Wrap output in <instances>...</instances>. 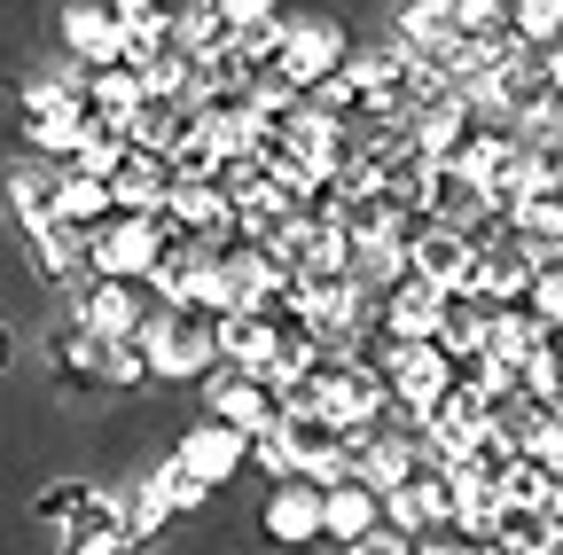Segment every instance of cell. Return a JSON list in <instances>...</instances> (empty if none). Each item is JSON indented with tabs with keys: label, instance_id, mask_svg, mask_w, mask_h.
Listing matches in <instances>:
<instances>
[{
	"label": "cell",
	"instance_id": "cell-1",
	"mask_svg": "<svg viewBox=\"0 0 563 555\" xmlns=\"http://www.w3.org/2000/svg\"><path fill=\"white\" fill-rule=\"evenodd\" d=\"M141 336H150V360H157V376H196L203 384V368L220 360V306H203V298H180V306H150V321H141Z\"/></svg>",
	"mask_w": 563,
	"mask_h": 555
},
{
	"label": "cell",
	"instance_id": "cell-2",
	"mask_svg": "<svg viewBox=\"0 0 563 555\" xmlns=\"http://www.w3.org/2000/svg\"><path fill=\"white\" fill-rule=\"evenodd\" d=\"M384 524L391 532H439V524H454V462H439L431 446H422L415 462H407V477L384 493Z\"/></svg>",
	"mask_w": 563,
	"mask_h": 555
},
{
	"label": "cell",
	"instance_id": "cell-3",
	"mask_svg": "<svg viewBox=\"0 0 563 555\" xmlns=\"http://www.w3.org/2000/svg\"><path fill=\"white\" fill-rule=\"evenodd\" d=\"M203 399H211V414H220V423H235L243 439L274 431L282 414H290V399H282L274 376H258V368H228V360H211V368H203Z\"/></svg>",
	"mask_w": 563,
	"mask_h": 555
},
{
	"label": "cell",
	"instance_id": "cell-4",
	"mask_svg": "<svg viewBox=\"0 0 563 555\" xmlns=\"http://www.w3.org/2000/svg\"><path fill=\"white\" fill-rule=\"evenodd\" d=\"M165 235H173L165 212H110L95 227V274H110V282H150Z\"/></svg>",
	"mask_w": 563,
	"mask_h": 555
},
{
	"label": "cell",
	"instance_id": "cell-5",
	"mask_svg": "<svg viewBox=\"0 0 563 555\" xmlns=\"http://www.w3.org/2000/svg\"><path fill=\"white\" fill-rule=\"evenodd\" d=\"M70 321H79L87 336H133L141 321H150V306H141L133 282H110V274H87V282H70Z\"/></svg>",
	"mask_w": 563,
	"mask_h": 555
},
{
	"label": "cell",
	"instance_id": "cell-6",
	"mask_svg": "<svg viewBox=\"0 0 563 555\" xmlns=\"http://www.w3.org/2000/svg\"><path fill=\"white\" fill-rule=\"evenodd\" d=\"M79 125H87V95L79 87H32V102H24V142H32V157H70V142H79Z\"/></svg>",
	"mask_w": 563,
	"mask_h": 555
},
{
	"label": "cell",
	"instance_id": "cell-7",
	"mask_svg": "<svg viewBox=\"0 0 563 555\" xmlns=\"http://www.w3.org/2000/svg\"><path fill=\"white\" fill-rule=\"evenodd\" d=\"M407 266L422 274V282L454 290V282H470L477 251H470V235H462L454 220H415V235H407Z\"/></svg>",
	"mask_w": 563,
	"mask_h": 555
},
{
	"label": "cell",
	"instance_id": "cell-8",
	"mask_svg": "<svg viewBox=\"0 0 563 555\" xmlns=\"http://www.w3.org/2000/svg\"><path fill=\"white\" fill-rule=\"evenodd\" d=\"M485 118L470 110V95H431L415 118H407V133H415V149L431 157V165H446V157H462L470 149V133H477Z\"/></svg>",
	"mask_w": 563,
	"mask_h": 555
},
{
	"label": "cell",
	"instance_id": "cell-9",
	"mask_svg": "<svg viewBox=\"0 0 563 555\" xmlns=\"http://www.w3.org/2000/svg\"><path fill=\"white\" fill-rule=\"evenodd\" d=\"M439 298H446V290H439V282H422V274L407 266L399 282L376 298V313H384V329H391L399 344H439Z\"/></svg>",
	"mask_w": 563,
	"mask_h": 555
},
{
	"label": "cell",
	"instance_id": "cell-10",
	"mask_svg": "<svg viewBox=\"0 0 563 555\" xmlns=\"http://www.w3.org/2000/svg\"><path fill=\"white\" fill-rule=\"evenodd\" d=\"M258 524H266V540H282V547H313V540H321V485H313V477H274Z\"/></svg>",
	"mask_w": 563,
	"mask_h": 555
},
{
	"label": "cell",
	"instance_id": "cell-11",
	"mask_svg": "<svg viewBox=\"0 0 563 555\" xmlns=\"http://www.w3.org/2000/svg\"><path fill=\"white\" fill-rule=\"evenodd\" d=\"M454 40H462V9L454 0H407L399 9V55H415V63H439L454 55Z\"/></svg>",
	"mask_w": 563,
	"mask_h": 555
},
{
	"label": "cell",
	"instance_id": "cell-12",
	"mask_svg": "<svg viewBox=\"0 0 563 555\" xmlns=\"http://www.w3.org/2000/svg\"><path fill=\"white\" fill-rule=\"evenodd\" d=\"M63 47L79 55L87 71L118 63V55H125V24H118V9H110V0H70V9H63Z\"/></svg>",
	"mask_w": 563,
	"mask_h": 555
},
{
	"label": "cell",
	"instance_id": "cell-13",
	"mask_svg": "<svg viewBox=\"0 0 563 555\" xmlns=\"http://www.w3.org/2000/svg\"><path fill=\"white\" fill-rule=\"evenodd\" d=\"M0 196H9V212H16V220H24V235H32L40 220H55V212H63V165H55V157L9 165V173H0Z\"/></svg>",
	"mask_w": 563,
	"mask_h": 555
},
{
	"label": "cell",
	"instance_id": "cell-14",
	"mask_svg": "<svg viewBox=\"0 0 563 555\" xmlns=\"http://www.w3.org/2000/svg\"><path fill=\"white\" fill-rule=\"evenodd\" d=\"M384 524V493L368 477H336V485H321V532H336L344 547L352 540H368Z\"/></svg>",
	"mask_w": 563,
	"mask_h": 555
},
{
	"label": "cell",
	"instance_id": "cell-15",
	"mask_svg": "<svg viewBox=\"0 0 563 555\" xmlns=\"http://www.w3.org/2000/svg\"><path fill=\"white\" fill-rule=\"evenodd\" d=\"M63 555H133V532H125V501L118 493H95L79 517L63 524Z\"/></svg>",
	"mask_w": 563,
	"mask_h": 555
},
{
	"label": "cell",
	"instance_id": "cell-16",
	"mask_svg": "<svg viewBox=\"0 0 563 555\" xmlns=\"http://www.w3.org/2000/svg\"><path fill=\"white\" fill-rule=\"evenodd\" d=\"M282 71H290L298 87H321L329 71H344V32L329 16H306L290 24V47H282Z\"/></svg>",
	"mask_w": 563,
	"mask_h": 555
},
{
	"label": "cell",
	"instance_id": "cell-17",
	"mask_svg": "<svg viewBox=\"0 0 563 555\" xmlns=\"http://www.w3.org/2000/svg\"><path fill=\"white\" fill-rule=\"evenodd\" d=\"M196 125V102H173V95H141L133 110H125V149H150V157H165L180 133Z\"/></svg>",
	"mask_w": 563,
	"mask_h": 555
},
{
	"label": "cell",
	"instance_id": "cell-18",
	"mask_svg": "<svg viewBox=\"0 0 563 555\" xmlns=\"http://www.w3.org/2000/svg\"><path fill=\"white\" fill-rule=\"evenodd\" d=\"M243 454H251V439L235 431V423H220V414H211V423H196L188 439H180V462L203 477V485H220V477H235L243 469Z\"/></svg>",
	"mask_w": 563,
	"mask_h": 555
},
{
	"label": "cell",
	"instance_id": "cell-19",
	"mask_svg": "<svg viewBox=\"0 0 563 555\" xmlns=\"http://www.w3.org/2000/svg\"><path fill=\"white\" fill-rule=\"evenodd\" d=\"M415 212H422V220H454V227H470V220L485 212V196H477V180H470V173L446 157V165H431V173H422Z\"/></svg>",
	"mask_w": 563,
	"mask_h": 555
},
{
	"label": "cell",
	"instance_id": "cell-20",
	"mask_svg": "<svg viewBox=\"0 0 563 555\" xmlns=\"http://www.w3.org/2000/svg\"><path fill=\"white\" fill-rule=\"evenodd\" d=\"M470 290H485L493 306H525L532 298V258L501 235L493 251H477V266H470Z\"/></svg>",
	"mask_w": 563,
	"mask_h": 555
},
{
	"label": "cell",
	"instance_id": "cell-21",
	"mask_svg": "<svg viewBox=\"0 0 563 555\" xmlns=\"http://www.w3.org/2000/svg\"><path fill=\"white\" fill-rule=\"evenodd\" d=\"M220 360L228 368H274V313L251 306V313H220Z\"/></svg>",
	"mask_w": 563,
	"mask_h": 555
},
{
	"label": "cell",
	"instance_id": "cell-22",
	"mask_svg": "<svg viewBox=\"0 0 563 555\" xmlns=\"http://www.w3.org/2000/svg\"><path fill=\"white\" fill-rule=\"evenodd\" d=\"M173 188V165L150 157V149H125V165L110 173V196H118V212H157Z\"/></svg>",
	"mask_w": 563,
	"mask_h": 555
},
{
	"label": "cell",
	"instance_id": "cell-23",
	"mask_svg": "<svg viewBox=\"0 0 563 555\" xmlns=\"http://www.w3.org/2000/svg\"><path fill=\"white\" fill-rule=\"evenodd\" d=\"M485 321H493V298H485V290L454 282V290L439 298V344H446V353H477Z\"/></svg>",
	"mask_w": 563,
	"mask_h": 555
},
{
	"label": "cell",
	"instance_id": "cell-24",
	"mask_svg": "<svg viewBox=\"0 0 563 555\" xmlns=\"http://www.w3.org/2000/svg\"><path fill=\"white\" fill-rule=\"evenodd\" d=\"M258 110L235 95V102H203V133H211V149H220V165H235V157H251L258 149Z\"/></svg>",
	"mask_w": 563,
	"mask_h": 555
},
{
	"label": "cell",
	"instance_id": "cell-25",
	"mask_svg": "<svg viewBox=\"0 0 563 555\" xmlns=\"http://www.w3.org/2000/svg\"><path fill=\"white\" fill-rule=\"evenodd\" d=\"M47 368H55V384H63V391H87V384H102V336H87L79 321H70V329L47 344Z\"/></svg>",
	"mask_w": 563,
	"mask_h": 555
},
{
	"label": "cell",
	"instance_id": "cell-26",
	"mask_svg": "<svg viewBox=\"0 0 563 555\" xmlns=\"http://www.w3.org/2000/svg\"><path fill=\"white\" fill-rule=\"evenodd\" d=\"M141 95H150V87H141V71H125V63L87 71V110H95V118H118V125H125V110H133Z\"/></svg>",
	"mask_w": 563,
	"mask_h": 555
},
{
	"label": "cell",
	"instance_id": "cell-27",
	"mask_svg": "<svg viewBox=\"0 0 563 555\" xmlns=\"http://www.w3.org/2000/svg\"><path fill=\"white\" fill-rule=\"evenodd\" d=\"M110 212H118L110 180H95V173H63V220H79V227H102Z\"/></svg>",
	"mask_w": 563,
	"mask_h": 555
},
{
	"label": "cell",
	"instance_id": "cell-28",
	"mask_svg": "<svg viewBox=\"0 0 563 555\" xmlns=\"http://www.w3.org/2000/svg\"><path fill=\"white\" fill-rule=\"evenodd\" d=\"M141 87H150V95H173V102H196V55L165 40V47H157V63L141 71Z\"/></svg>",
	"mask_w": 563,
	"mask_h": 555
},
{
	"label": "cell",
	"instance_id": "cell-29",
	"mask_svg": "<svg viewBox=\"0 0 563 555\" xmlns=\"http://www.w3.org/2000/svg\"><path fill=\"white\" fill-rule=\"evenodd\" d=\"M165 165H173V180H220V149H211V133H203V110H196V125L180 133V142L165 149Z\"/></svg>",
	"mask_w": 563,
	"mask_h": 555
},
{
	"label": "cell",
	"instance_id": "cell-30",
	"mask_svg": "<svg viewBox=\"0 0 563 555\" xmlns=\"http://www.w3.org/2000/svg\"><path fill=\"white\" fill-rule=\"evenodd\" d=\"M517 142H525V149H540V157H563V95H555V87L517 118Z\"/></svg>",
	"mask_w": 563,
	"mask_h": 555
},
{
	"label": "cell",
	"instance_id": "cell-31",
	"mask_svg": "<svg viewBox=\"0 0 563 555\" xmlns=\"http://www.w3.org/2000/svg\"><path fill=\"white\" fill-rule=\"evenodd\" d=\"M157 376V360H150V336H110L102 344V384H150Z\"/></svg>",
	"mask_w": 563,
	"mask_h": 555
},
{
	"label": "cell",
	"instance_id": "cell-32",
	"mask_svg": "<svg viewBox=\"0 0 563 555\" xmlns=\"http://www.w3.org/2000/svg\"><path fill=\"white\" fill-rule=\"evenodd\" d=\"M563 517H548V509H525V501H501L493 509V547H525V540H540V532H555Z\"/></svg>",
	"mask_w": 563,
	"mask_h": 555
},
{
	"label": "cell",
	"instance_id": "cell-33",
	"mask_svg": "<svg viewBox=\"0 0 563 555\" xmlns=\"http://www.w3.org/2000/svg\"><path fill=\"white\" fill-rule=\"evenodd\" d=\"M87 501H95V485H79V477H63V485H47V493L32 501V524H40V532H63L70 517L87 509Z\"/></svg>",
	"mask_w": 563,
	"mask_h": 555
},
{
	"label": "cell",
	"instance_id": "cell-34",
	"mask_svg": "<svg viewBox=\"0 0 563 555\" xmlns=\"http://www.w3.org/2000/svg\"><path fill=\"white\" fill-rule=\"evenodd\" d=\"M525 391H532V407H540V414H555V407H563V344H540V353L525 360Z\"/></svg>",
	"mask_w": 563,
	"mask_h": 555
},
{
	"label": "cell",
	"instance_id": "cell-35",
	"mask_svg": "<svg viewBox=\"0 0 563 555\" xmlns=\"http://www.w3.org/2000/svg\"><path fill=\"white\" fill-rule=\"evenodd\" d=\"M282 47H290V24H282V16L243 24V32H235V55L251 63V71H274V63H282Z\"/></svg>",
	"mask_w": 563,
	"mask_h": 555
},
{
	"label": "cell",
	"instance_id": "cell-36",
	"mask_svg": "<svg viewBox=\"0 0 563 555\" xmlns=\"http://www.w3.org/2000/svg\"><path fill=\"white\" fill-rule=\"evenodd\" d=\"M173 517H180V509H173V501L157 493V485H141V493H125V532H133V547H141V540H157V532H165Z\"/></svg>",
	"mask_w": 563,
	"mask_h": 555
},
{
	"label": "cell",
	"instance_id": "cell-37",
	"mask_svg": "<svg viewBox=\"0 0 563 555\" xmlns=\"http://www.w3.org/2000/svg\"><path fill=\"white\" fill-rule=\"evenodd\" d=\"M548 329H563V251L555 258H532V298H525Z\"/></svg>",
	"mask_w": 563,
	"mask_h": 555
},
{
	"label": "cell",
	"instance_id": "cell-38",
	"mask_svg": "<svg viewBox=\"0 0 563 555\" xmlns=\"http://www.w3.org/2000/svg\"><path fill=\"white\" fill-rule=\"evenodd\" d=\"M150 485H157V493H165L173 509H203V493H211V485H203L180 454H173V462H157V469H150Z\"/></svg>",
	"mask_w": 563,
	"mask_h": 555
},
{
	"label": "cell",
	"instance_id": "cell-39",
	"mask_svg": "<svg viewBox=\"0 0 563 555\" xmlns=\"http://www.w3.org/2000/svg\"><path fill=\"white\" fill-rule=\"evenodd\" d=\"M509 24H517V40H525V47H548V40L563 32V0H517Z\"/></svg>",
	"mask_w": 563,
	"mask_h": 555
},
{
	"label": "cell",
	"instance_id": "cell-40",
	"mask_svg": "<svg viewBox=\"0 0 563 555\" xmlns=\"http://www.w3.org/2000/svg\"><path fill=\"white\" fill-rule=\"evenodd\" d=\"M501 501H525V509H548V469H540L532 454H517V462L501 469Z\"/></svg>",
	"mask_w": 563,
	"mask_h": 555
},
{
	"label": "cell",
	"instance_id": "cell-41",
	"mask_svg": "<svg viewBox=\"0 0 563 555\" xmlns=\"http://www.w3.org/2000/svg\"><path fill=\"white\" fill-rule=\"evenodd\" d=\"M110 9H118V24H150V32H173L180 0H110Z\"/></svg>",
	"mask_w": 563,
	"mask_h": 555
},
{
	"label": "cell",
	"instance_id": "cell-42",
	"mask_svg": "<svg viewBox=\"0 0 563 555\" xmlns=\"http://www.w3.org/2000/svg\"><path fill=\"white\" fill-rule=\"evenodd\" d=\"M344 555H415V540H407V532H391V524H376L368 540H352Z\"/></svg>",
	"mask_w": 563,
	"mask_h": 555
},
{
	"label": "cell",
	"instance_id": "cell-43",
	"mask_svg": "<svg viewBox=\"0 0 563 555\" xmlns=\"http://www.w3.org/2000/svg\"><path fill=\"white\" fill-rule=\"evenodd\" d=\"M220 16L243 32V24H266V16H282V9H274V0H220Z\"/></svg>",
	"mask_w": 563,
	"mask_h": 555
},
{
	"label": "cell",
	"instance_id": "cell-44",
	"mask_svg": "<svg viewBox=\"0 0 563 555\" xmlns=\"http://www.w3.org/2000/svg\"><path fill=\"white\" fill-rule=\"evenodd\" d=\"M540 71H548V87H555V95H563V32H555V40H548V47H540Z\"/></svg>",
	"mask_w": 563,
	"mask_h": 555
},
{
	"label": "cell",
	"instance_id": "cell-45",
	"mask_svg": "<svg viewBox=\"0 0 563 555\" xmlns=\"http://www.w3.org/2000/svg\"><path fill=\"white\" fill-rule=\"evenodd\" d=\"M501 555H563V524L540 532V540H525V547H501Z\"/></svg>",
	"mask_w": 563,
	"mask_h": 555
},
{
	"label": "cell",
	"instance_id": "cell-46",
	"mask_svg": "<svg viewBox=\"0 0 563 555\" xmlns=\"http://www.w3.org/2000/svg\"><path fill=\"white\" fill-rule=\"evenodd\" d=\"M548 517H563V469H548Z\"/></svg>",
	"mask_w": 563,
	"mask_h": 555
},
{
	"label": "cell",
	"instance_id": "cell-47",
	"mask_svg": "<svg viewBox=\"0 0 563 555\" xmlns=\"http://www.w3.org/2000/svg\"><path fill=\"white\" fill-rule=\"evenodd\" d=\"M180 9H220V0H180Z\"/></svg>",
	"mask_w": 563,
	"mask_h": 555
},
{
	"label": "cell",
	"instance_id": "cell-48",
	"mask_svg": "<svg viewBox=\"0 0 563 555\" xmlns=\"http://www.w3.org/2000/svg\"><path fill=\"white\" fill-rule=\"evenodd\" d=\"M0 368H9V329H0Z\"/></svg>",
	"mask_w": 563,
	"mask_h": 555
}]
</instances>
